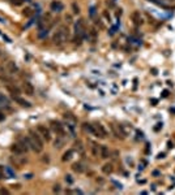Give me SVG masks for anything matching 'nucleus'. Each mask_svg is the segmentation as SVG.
<instances>
[{
    "label": "nucleus",
    "instance_id": "nucleus-20",
    "mask_svg": "<svg viewBox=\"0 0 175 195\" xmlns=\"http://www.w3.org/2000/svg\"><path fill=\"white\" fill-rule=\"evenodd\" d=\"M102 172L105 174H111L114 172V165L111 163H107V164H105V165L102 167Z\"/></svg>",
    "mask_w": 175,
    "mask_h": 195
},
{
    "label": "nucleus",
    "instance_id": "nucleus-13",
    "mask_svg": "<svg viewBox=\"0 0 175 195\" xmlns=\"http://www.w3.org/2000/svg\"><path fill=\"white\" fill-rule=\"evenodd\" d=\"M5 89H7V91H9L12 95H20L21 94V90L17 87L14 83H9V85H7L5 86Z\"/></svg>",
    "mask_w": 175,
    "mask_h": 195
},
{
    "label": "nucleus",
    "instance_id": "nucleus-1",
    "mask_svg": "<svg viewBox=\"0 0 175 195\" xmlns=\"http://www.w3.org/2000/svg\"><path fill=\"white\" fill-rule=\"evenodd\" d=\"M84 129L86 130L89 134H92V135H94L97 138H101V139L106 138V135H107L106 129L103 127V125H101V124H98V122H95V124H85Z\"/></svg>",
    "mask_w": 175,
    "mask_h": 195
},
{
    "label": "nucleus",
    "instance_id": "nucleus-32",
    "mask_svg": "<svg viewBox=\"0 0 175 195\" xmlns=\"http://www.w3.org/2000/svg\"><path fill=\"white\" fill-rule=\"evenodd\" d=\"M25 1H30V0H25Z\"/></svg>",
    "mask_w": 175,
    "mask_h": 195
},
{
    "label": "nucleus",
    "instance_id": "nucleus-2",
    "mask_svg": "<svg viewBox=\"0 0 175 195\" xmlns=\"http://www.w3.org/2000/svg\"><path fill=\"white\" fill-rule=\"evenodd\" d=\"M68 39H69V29L64 25L60 26V28L55 31V34L53 36V42H54V44H56V46H62V44L65 43Z\"/></svg>",
    "mask_w": 175,
    "mask_h": 195
},
{
    "label": "nucleus",
    "instance_id": "nucleus-31",
    "mask_svg": "<svg viewBox=\"0 0 175 195\" xmlns=\"http://www.w3.org/2000/svg\"><path fill=\"white\" fill-rule=\"evenodd\" d=\"M153 176H159V172L158 170H154L153 172Z\"/></svg>",
    "mask_w": 175,
    "mask_h": 195
},
{
    "label": "nucleus",
    "instance_id": "nucleus-22",
    "mask_svg": "<svg viewBox=\"0 0 175 195\" xmlns=\"http://www.w3.org/2000/svg\"><path fill=\"white\" fill-rule=\"evenodd\" d=\"M73 150H68V151H67L64 155H63V161H67V160H69L71 157H72V155H73Z\"/></svg>",
    "mask_w": 175,
    "mask_h": 195
},
{
    "label": "nucleus",
    "instance_id": "nucleus-8",
    "mask_svg": "<svg viewBox=\"0 0 175 195\" xmlns=\"http://www.w3.org/2000/svg\"><path fill=\"white\" fill-rule=\"evenodd\" d=\"M18 72V66L16 65L14 61H8L5 63V73L4 74H8V76H13Z\"/></svg>",
    "mask_w": 175,
    "mask_h": 195
},
{
    "label": "nucleus",
    "instance_id": "nucleus-30",
    "mask_svg": "<svg viewBox=\"0 0 175 195\" xmlns=\"http://www.w3.org/2000/svg\"><path fill=\"white\" fill-rule=\"evenodd\" d=\"M3 176H4V169H3V167L0 165V178H3Z\"/></svg>",
    "mask_w": 175,
    "mask_h": 195
},
{
    "label": "nucleus",
    "instance_id": "nucleus-17",
    "mask_svg": "<svg viewBox=\"0 0 175 195\" xmlns=\"http://www.w3.org/2000/svg\"><path fill=\"white\" fill-rule=\"evenodd\" d=\"M65 143V137H62V135H58L56 139L54 142V147L55 148H62Z\"/></svg>",
    "mask_w": 175,
    "mask_h": 195
},
{
    "label": "nucleus",
    "instance_id": "nucleus-18",
    "mask_svg": "<svg viewBox=\"0 0 175 195\" xmlns=\"http://www.w3.org/2000/svg\"><path fill=\"white\" fill-rule=\"evenodd\" d=\"M12 160L14 161V164H16L17 167H21V165H24V164H25V163H26V161H28V160L25 159L24 156H21V155H16V156H14Z\"/></svg>",
    "mask_w": 175,
    "mask_h": 195
},
{
    "label": "nucleus",
    "instance_id": "nucleus-15",
    "mask_svg": "<svg viewBox=\"0 0 175 195\" xmlns=\"http://www.w3.org/2000/svg\"><path fill=\"white\" fill-rule=\"evenodd\" d=\"M131 18H132V21H133V24L135 25H141L143 24V17H141L140 12H137V10L131 14Z\"/></svg>",
    "mask_w": 175,
    "mask_h": 195
},
{
    "label": "nucleus",
    "instance_id": "nucleus-27",
    "mask_svg": "<svg viewBox=\"0 0 175 195\" xmlns=\"http://www.w3.org/2000/svg\"><path fill=\"white\" fill-rule=\"evenodd\" d=\"M54 191H55V193H59V191H60V185H55L54 186Z\"/></svg>",
    "mask_w": 175,
    "mask_h": 195
},
{
    "label": "nucleus",
    "instance_id": "nucleus-19",
    "mask_svg": "<svg viewBox=\"0 0 175 195\" xmlns=\"http://www.w3.org/2000/svg\"><path fill=\"white\" fill-rule=\"evenodd\" d=\"M72 169H73V172H76V173H84L85 167L83 163H74L72 165Z\"/></svg>",
    "mask_w": 175,
    "mask_h": 195
},
{
    "label": "nucleus",
    "instance_id": "nucleus-3",
    "mask_svg": "<svg viewBox=\"0 0 175 195\" xmlns=\"http://www.w3.org/2000/svg\"><path fill=\"white\" fill-rule=\"evenodd\" d=\"M29 138L34 142V143L38 146V147L43 151V144H44V141H43V138L41 137V134L38 132H34V130H30L29 132Z\"/></svg>",
    "mask_w": 175,
    "mask_h": 195
},
{
    "label": "nucleus",
    "instance_id": "nucleus-7",
    "mask_svg": "<svg viewBox=\"0 0 175 195\" xmlns=\"http://www.w3.org/2000/svg\"><path fill=\"white\" fill-rule=\"evenodd\" d=\"M37 132L41 134V137L43 138V141H46V142L51 141V132H50L48 127H46L44 125H38L37 126Z\"/></svg>",
    "mask_w": 175,
    "mask_h": 195
},
{
    "label": "nucleus",
    "instance_id": "nucleus-28",
    "mask_svg": "<svg viewBox=\"0 0 175 195\" xmlns=\"http://www.w3.org/2000/svg\"><path fill=\"white\" fill-rule=\"evenodd\" d=\"M65 181H68V183H72L73 179L71 178V176H65Z\"/></svg>",
    "mask_w": 175,
    "mask_h": 195
},
{
    "label": "nucleus",
    "instance_id": "nucleus-21",
    "mask_svg": "<svg viewBox=\"0 0 175 195\" xmlns=\"http://www.w3.org/2000/svg\"><path fill=\"white\" fill-rule=\"evenodd\" d=\"M149 1H152V3H154V4H157V5H159V7H162L163 9H170V8H171V7H170L169 4L163 3L162 0H149Z\"/></svg>",
    "mask_w": 175,
    "mask_h": 195
},
{
    "label": "nucleus",
    "instance_id": "nucleus-23",
    "mask_svg": "<svg viewBox=\"0 0 175 195\" xmlns=\"http://www.w3.org/2000/svg\"><path fill=\"white\" fill-rule=\"evenodd\" d=\"M93 146H92V150H93V155L94 156H98V153H99V147L97 146L95 143H92Z\"/></svg>",
    "mask_w": 175,
    "mask_h": 195
},
{
    "label": "nucleus",
    "instance_id": "nucleus-4",
    "mask_svg": "<svg viewBox=\"0 0 175 195\" xmlns=\"http://www.w3.org/2000/svg\"><path fill=\"white\" fill-rule=\"evenodd\" d=\"M51 129L54 130V133H56V135H62V137H65V129H64V125L60 122V121H51Z\"/></svg>",
    "mask_w": 175,
    "mask_h": 195
},
{
    "label": "nucleus",
    "instance_id": "nucleus-26",
    "mask_svg": "<svg viewBox=\"0 0 175 195\" xmlns=\"http://www.w3.org/2000/svg\"><path fill=\"white\" fill-rule=\"evenodd\" d=\"M4 120H5V115L3 113L2 111H0V122H2V121H4Z\"/></svg>",
    "mask_w": 175,
    "mask_h": 195
},
{
    "label": "nucleus",
    "instance_id": "nucleus-14",
    "mask_svg": "<svg viewBox=\"0 0 175 195\" xmlns=\"http://www.w3.org/2000/svg\"><path fill=\"white\" fill-rule=\"evenodd\" d=\"M99 156H101L102 159H107V157L111 156V152L107 146H101V147H99Z\"/></svg>",
    "mask_w": 175,
    "mask_h": 195
},
{
    "label": "nucleus",
    "instance_id": "nucleus-12",
    "mask_svg": "<svg viewBox=\"0 0 175 195\" xmlns=\"http://www.w3.org/2000/svg\"><path fill=\"white\" fill-rule=\"evenodd\" d=\"M50 8L53 12H62V10L64 9V5H63V3H60L59 0H55V1L51 3Z\"/></svg>",
    "mask_w": 175,
    "mask_h": 195
},
{
    "label": "nucleus",
    "instance_id": "nucleus-24",
    "mask_svg": "<svg viewBox=\"0 0 175 195\" xmlns=\"http://www.w3.org/2000/svg\"><path fill=\"white\" fill-rule=\"evenodd\" d=\"M72 8H73V13H76V14L80 13V8H79V5H77L76 3H73L72 4Z\"/></svg>",
    "mask_w": 175,
    "mask_h": 195
},
{
    "label": "nucleus",
    "instance_id": "nucleus-9",
    "mask_svg": "<svg viewBox=\"0 0 175 195\" xmlns=\"http://www.w3.org/2000/svg\"><path fill=\"white\" fill-rule=\"evenodd\" d=\"M11 151H12L14 155H24V153H26V151L24 150V147L18 143H13L12 146H11Z\"/></svg>",
    "mask_w": 175,
    "mask_h": 195
},
{
    "label": "nucleus",
    "instance_id": "nucleus-6",
    "mask_svg": "<svg viewBox=\"0 0 175 195\" xmlns=\"http://www.w3.org/2000/svg\"><path fill=\"white\" fill-rule=\"evenodd\" d=\"M85 31H86V29H85V22L84 20H79L74 24V33H76V36H80L81 39L85 36Z\"/></svg>",
    "mask_w": 175,
    "mask_h": 195
},
{
    "label": "nucleus",
    "instance_id": "nucleus-29",
    "mask_svg": "<svg viewBox=\"0 0 175 195\" xmlns=\"http://www.w3.org/2000/svg\"><path fill=\"white\" fill-rule=\"evenodd\" d=\"M13 4H16V5H21V4H22V0H13Z\"/></svg>",
    "mask_w": 175,
    "mask_h": 195
},
{
    "label": "nucleus",
    "instance_id": "nucleus-11",
    "mask_svg": "<svg viewBox=\"0 0 175 195\" xmlns=\"http://www.w3.org/2000/svg\"><path fill=\"white\" fill-rule=\"evenodd\" d=\"M12 99H13L16 103L20 104L21 107H26V108H30V107H32V104L29 103V102H26L25 99H22L20 95H12Z\"/></svg>",
    "mask_w": 175,
    "mask_h": 195
},
{
    "label": "nucleus",
    "instance_id": "nucleus-16",
    "mask_svg": "<svg viewBox=\"0 0 175 195\" xmlns=\"http://www.w3.org/2000/svg\"><path fill=\"white\" fill-rule=\"evenodd\" d=\"M0 108H8L9 109V99L2 92H0Z\"/></svg>",
    "mask_w": 175,
    "mask_h": 195
},
{
    "label": "nucleus",
    "instance_id": "nucleus-10",
    "mask_svg": "<svg viewBox=\"0 0 175 195\" xmlns=\"http://www.w3.org/2000/svg\"><path fill=\"white\" fill-rule=\"evenodd\" d=\"M22 91L26 94V95H29V96L34 95V87H33V85L30 83V82L25 81L24 83H22Z\"/></svg>",
    "mask_w": 175,
    "mask_h": 195
},
{
    "label": "nucleus",
    "instance_id": "nucleus-25",
    "mask_svg": "<svg viewBox=\"0 0 175 195\" xmlns=\"http://www.w3.org/2000/svg\"><path fill=\"white\" fill-rule=\"evenodd\" d=\"M32 13H33V12H32V9H30V8H28V9H25V10H24V14H25V16H30Z\"/></svg>",
    "mask_w": 175,
    "mask_h": 195
},
{
    "label": "nucleus",
    "instance_id": "nucleus-5",
    "mask_svg": "<svg viewBox=\"0 0 175 195\" xmlns=\"http://www.w3.org/2000/svg\"><path fill=\"white\" fill-rule=\"evenodd\" d=\"M110 127H111V132H113L115 138H118V139H124L125 135H127L122 125H114L113 124V125H110Z\"/></svg>",
    "mask_w": 175,
    "mask_h": 195
}]
</instances>
